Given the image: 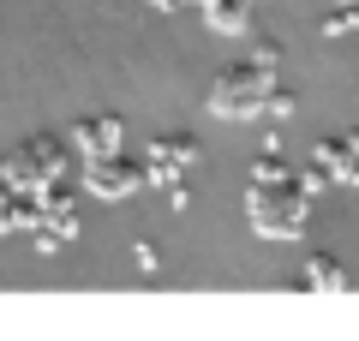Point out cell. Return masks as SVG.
Returning <instances> with one entry per match:
<instances>
[{
    "instance_id": "52a82bcc",
    "label": "cell",
    "mask_w": 359,
    "mask_h": 341,
    "mask_svg": "<svg viewBox=\"0 0 359 341\" xmlns=\"http://www.w3.org/2000/svg\"><path fill=\"white\" fill-rule=\"evenodd\" d=\"M264 114H269V120H287V114H294V90H276Z\"/></svg>"
},
{
    "instance_id": "3957f363",
    "label": "cell",
    "mask_w": 359,
    "mask_h": 341,
    "mask_svg": "<svg viewBox=\"0 0 359 341\" xmlns=\"http://www.w3.org/2000/svg\"><path fill=\"white\" fill-rule=\"evenodd\" d=\"M144 180H150V162H132V156H120V150L84 156V186L96 192V198H126V192H138Z\"/></svg>"
},
{
    "instance_id": "5b68a950",
    "label": "cell",
    "mask_w": 359,
    "mask_h": 341,
    "mask_svg": "<svg viewBox=\"0 0 359 341\" xmlns=\"http://www.w3.org/2000/svg\"><path fill=\"white\" fill-rule=\"evenodd\" d=\"M72 150H78V156H108V150H120V114H96V120H84V126L72 132Z\"/></svg>"
},
{
    "instance_id": "7a4b0ae2",
    "label": "cell",
    "mask_w": 359,
    "mask_h": 341,
    "mask_svg": "<svg viewBox=\"0 0 359 341\" xmlns=\"http://www.w3.org/2000/svg\"><path fill=\"white\" fill-rule=\"evenodd\" d=\"M269 96H276V42H257L252 60L228 66V78L210 90V108L222 120H252V114L269 108Z\"/></svg>"
},
{
    "instance_id": "277c9868",
    "label": "cell",
    "mask_w": 359,
    "mask_h": 341,
    "mask_svg": "<svg viewBox=\"0 0 359 341\" xmlns=\"http://www.w3.org/2000/svg\"><path fill=\"white\" fill-rule=\"evenodd\" d=\"M192 156H198V138H192V132H174V138H156L144 162H150V180L168 186V180H180L186 168H192Z\"/></svg>"
},
{
    "instance_id": "8992f818",
    "label": "cell",
    "mask_w": 359,
    "mask_h": 341,
    "mask_svg": "<svg viewBox=\"0 0 359 341\" xmlns=\"http://www.w3.org/2000/svg\"><path fill=\"white\" fill-rule=\"evenodd\" d=\"M306 288H318V293H341L347 276L330 264V258H311V264H306Z\"/></svg>"
},
{
    "instance_id": "6da1fadb",
    "label": "cell",
    "mask_w": 359,
    "mask_h": 341,
    "mask_svg": "<svg viewBox=\"0 0 359 341\" xmlns=\"http://www.w3.org/2000/svg\"><path fill=\"white\" fill-rule=\"evenodd\" d=\"M306 210H311V186L306 174L282 168L276 156H257L252 168V227L269 240H299L306 234Z\"/></svg>"
}]
</instances>
